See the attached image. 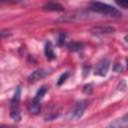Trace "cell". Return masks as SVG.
<instances>
[{
    "instance_id": "obj_10",
    "label": "cell",
    "mask_w": 128,
    "mask_h": 128,
    "mask_svg": "<svg viewBox=\"0 0 128 128\" xmlns=\"http://www.w3.org/2000/svg\"><path fill=\"white\" fill-rule=\"evenodd\" d=\"M40 110V103H35V102H31L29 105V112L31 114H37Z\"/></svg>"
},
{
    "instance_id": "obj_8",
    "label": "cell",
    "mask_w": 128,
    "mask_h": 128,
    "mask_svg": "<svg viewBox=\"0 0 128 128\" xmlns=\"http://www.w3.org/2000/svg\"><path fill=\"white\" fill-rule=\"evenodd\" d=\"M44 53H45V56L47 59L49 60H52L55 58V53H54V50H53V46L50 42L46 43L45 47H44Z\"/></svg>"
},
{
    "instance_id": "obj_13",
    "label": "cell",
    "mask_w": 128,
    "mask_h": 128,
    "mask_svg": "<svg viewBox=\"0 0 128 128\" xmlns=\"http://www.w3.org/2000/svg\"><path fill=\"white\" fill-rule=\"evenodd\" d=\"M69 47H70L71 50L76 51V50H80V49H81V44H80V43H73V44H71Z\"/></svg>"
},
{
    "instance_id": "obj_14",
    "label": "cell",
    "mask_w": 128,
    "mask_h": 128,
    "mask_svg": "<svg viewBox=\"0 0 128 128\" xmlns=\"http://www.w3.org/2000/svg\"><path fill=\"white\" fill-rule=\"evenodd\" d=\"M91 91H92V85H91V84H88V85H85V86H84V92H85V93L90 94Z\"/></svg>"
},
{
    "instance_id": "obj_15",
    "label": "cell",
    "mask_w": 128,
    "mask_h": 128,
    "mask_svg": "<svg viewBox=\"0 0 128 128\" xmlns=\"http://www.w3.org/2000/svg\"><path fill=\"white\" fill-rule=\"evenodd\" d=\"M7 35H8V33H7V32L1 31V32H0V39H2L3 37H5V36H7Z\"/></svg>"
},
{
    "instance_id": "obj_4",
    "label": "cell",
    "mask_w": 128,
    "mask_h": 128,
    "mask_svg": "<svg viewBox=\"0 0 128 128\" xmlns=\"http://www.w3.org/2000/svg\"><path fill=\"white\" fill-rule=\"evenodd\" d=\"M90 31L93 34L102 35V34H110V33H113L115 31V29L113 27H110V26H96V27H93Z\"/></svg>"
},
{
    "instance_id": "obj_7",
    "label": "cell",
    "mask_w": 128,
    "mask_h": 128,
    "mask_svg": "<svg viewBox=\"0 0 128 128\" xmlns=\"http://www.w3.org/2000/svg\"><path fill=\"white\" fill-rule=\"evenodd\" d=\"M10 117L15 121H20L21 120L19 104H10Z\"/></svg>"
},
{
    "instance_id": "obj_12",
    "label": "cell",
    "mask_w": 128,
    "mask_h": 128,
    "mask_svg": "<svg viewBox=\"0 0 128 128\" xmlns=\"http://www.w3.org/2000/svg\"><path fill=\"white\" fill-rule=\"evenodd\" d=\"M115 2L122 8L126 9L128 7V0H115Z\"/></svg>"
},
{
    "instance_id": "obj_11",
    "label": "cell",
    "mask_w": 128,
    "mask_h": 128,
    "mask_svg": "<svg viewBox=\"0 0 128 128\" xmlns=\"http://www.w3.org/2000/svg\"><path fill=\"white\" fill-rule=\"evenodd\" d=\"M68 76H69V72H65V73H63L60 77H59V79H58V81H57V85L58 86H60L67 78H68Z\"/></svg>"
},
{
    "instance_id": "obj_3",
    "label": "cell",
    "mask_w": 128,
    "mask_h": 128,
    "mask_svg": "<svg viewBox=\"0 0 128 128\" xmlns=\"http://www.w3.org/2000/svg\"><path fill=\"white\" fill-rule=\"evenodd\" d=\"M109 66H110V62L108 59H102L96 66L95 68V75L98 76H105L109 70Z\"/></svg>"
},
{
    "instance_id": "obj_6",
    "label": "cell",
    "mask_w": 128,
    "mask_h": 128,
    "mask_svg": "<svg viewBox=\"0 0 128 128\" xmlns=\"http://www.w3.org/2000/svg\"><path fill=\"white\" fill-rule=\"evenodd\" d=\"M43 9L47 11H55V12L64 11V7L57 2H48L43 6Z\"/></svg>"
},
{
    "instance_id": "obj_9",
    "label": "cell",
    "mask_w": 128,
    "mask_h": 128,
    "mask_svg": "<svg viewBox=\"0 0 128 128\" xmlns=\"http://www.w3.org/2000/svg\"><path fill=\"white\" fill-rule=\"evenodd\" d=\"M46 92H47V88H46V87H41V88L38 90V92L36 93V95H35V97L33 98L32 102L40 103V101L42 100V98L44 97V95L46 94Z\"/></svg>"
},
{
    "instance_id": "obj_5",
    "label": "cell",
    "mask_w": 128,
    "mask_h": 128,
    "mask_svg": "<svg viewBox=\"0 0 128 128\" xmlns=\"http://www.w3.org/2000/svg\"><path fill=\"white\" fill-rule=\"evenodd\" d=\"M47 74V72L43 69H38V70H35L34 72H32L29 77H28V81L31 83V82H36L40 79H42L43 77H45V75Z\"/></svg>"
},
{
    "instance_id": "obj_2",
    "label": "cell",
    "mask_w": 128,
    "mask_h": 128,
    "mask_svg": "<svg viewBox=\"0 0 128 128\" xmlns=\"http://www.w3.org/2000/svg\"><path fill=\"white\" fill-rule=\"evenodd\" d=\"M86 107H87V102L85 100H82V101L75 103L73 105V107L71 108V110L69 111L68 119L69 120H78L84 114Z\"/></svg>"
},
{
    "instance_id": "obj_1",
    "label": "cell",
    "mask_w": 128,
    "mask_h": 128,
    "mask_svg": "<svg viewBox=\"0 0 128 128\" xmlns=\"http://www.w3.org/2000/svg\"><path fill=\"white\" fill-rule=\"evenodd\" d=\"M90 8H91V10H93V11L99 13V14L108 16V17H113V18L121 17V12L117 8H115L114 6L109 5L107 3L94 1V2L91 3Z\"/></svg>"
}]
</instances>
